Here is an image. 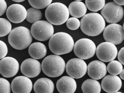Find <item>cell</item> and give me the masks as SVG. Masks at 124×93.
<instances>
[{"instance_id": "obj_4", "label": "cell", "mask_w": 124, "mask_h": 93, "mask_svg": "<svg viewBox=\"0 0 124 93\" xmlns=\"http://www.w3.org/2000/svg\"><path fill=\"white\" fill-rule=\"evenodd\" d=\"M45 16L48 22L54 25H61L68 19L69 12L65 4L56 2L51 4L46 8Z\"/></svg>"}, {"instance_id": "obj_8", "label": "cell", "mask_w": 124, "mask_h": 93, "mask_svg": "<svg viewBox=\"0 0 124 93\" xmlns=\"http://www.w3.org/2000/svg\"><path fill=\"white\" fill-rule=\"evenodd\" d=\"M103 17L107 22L115 24L120 22L124 15V10L121 6L116 4L114 1L105 4L101 11Z\"/></svg>"}, {"instance_id": "obj_29", "label": "cell", "mask_w": 124, "mask_h": 93, "mask_svg": "<svg viewBox=\"0 0 124 93\" xmlns=\"http://www.w3.org/2000/svg\"><path fill=\"white\" fill-rule=\"evenodd\" d=\"M11 88L10 83L7 80L0 77V93H10Z\"/></svg>"}, {"instance_id": "obj_32", "label": "cell", "mask_w": 124, "mask_h": 93, "mask_svg": "<svg viewBox=\"0 0 124 93\" xmlns=\"http://www.w3.org/2000/svg\"><path fill=\"white\" fill-rule=\"evenodd\" d=\"M118 58L119 62L124 65V47L122 48L119 52Z\"/></svg>"}, {"instance_id": "obj_17", "label": "cell", "mask_w": 124, "mask_h": 93, "mask_svg": "<svg viewBox=\"0 0 124 93\" xmlns=\"http://www.w3.org/2000/svg\"><path fill=\"white\" fill-rule=\"evenodd\" d=\"M122 86L121 79L116 75H108L103 79L101 87L103 90L108 93L118 92Z\"/></svg>"}, {"instance_id": "obj_2", "label": "cell", "mask_w": 124, "mask_h": 93, "mask_svg": "<svg viewBox=\"0 0 124 93\" xmlns=\"http://www.w3.org/2000/svg\"><path fill=\"white\" fill-rule=\"evenodd\" d=\"M74 43L72 37L64 32H59L53 35L49 42V47L52 52L57 55L70 52Z\"/></svg>"}, {"instance_id": "obj_20", "label": "cell", "mask_w": 124, "mask_h": 93, "mask_svg": "<svg viewBox=\"0 0 124 93\" xmlns=\"http://www.w3.org/2000/svg\"><path fill=\"white\" fill-rule=\"evenodd\" d=\"M69 14L73 17L80 18L86 15L87 7L83 2L75 1L70 3L69 6Z\"/></svg>"}, {"instance_id": "obj_3", "label": "cell", "mask_w": 124, "mask_h": 93, "mask_svg": "<svg viewBox=\"0 0 124 93\" xmlns=\"http://www.w3.org/2000/svg\"><path fill=\"white\" fill-rule=\"evenodd\" d=\"M11 46L17 50H23L28 47L32 41L30 30L23 26L17 27L12 30L8 36Z\"/></svg>"}, {"instance_id": "obj_23", "label": "cell", "mask_w": 124, "mask_h": 93, "mask_svg": "<svg viewBox=\"0 0 124 93\" xmlns=\"http://www.w3.org/2000/svg\"><path fill=\"white\" fill-rule=\"evenodd\" d=\"M42 17V13L41 11L32 7L27 10L26 20L30 23H35L40 21Z\"/></svg>"}, {"instance_id": "obj_21", "label": "cell", "mask_w": 124, "mask_h": 93, "mask_svg": "<svg viewBox=\"0 0 124 93\" xmlns=\"http://www.w3.org/2000/svg\"><path fill=\"white\" fill-rule=\"evenodd\" d=\"M28 52L30 56L35 59H40L44 58L47 53L46 46L40 42H35L29 47Z\"/></svg>"}, {"instance_id": "obj_35", "label": "cell", "mask_w": 124, "mask_h": 93, "mask_svg": "<svg viewBox=\"0 0 124 93\" xmlns=\"http://www.w3.org/2000/svg\"><path fill=\"white\" fill-rule=\"evenodd\" d=\"M13 1L17 3H20V2H23V1H24V0H13Z\"/></svg>"}, {"instance_id": "obj_34", "label": "cell", "mask_w": 124, "mask_h": 93, "mask_svg": "<svg viewBox=\"0 0 124 93\" xmlns=\"http://www.w3.org/2000/svg\"><path fill=\"white\" fill-rule=\"evenodd\" d=\"M120 76L121 79L124 80V69H123L122 71L120 73Z\"/></svg>"}, {"instance_id": "obj_22", "label": "cell", "mask_w": 124, "mask_h": 93, "mask_svg": "<svg viewBox=\"0 0 124 93\" xmlns=\"http://www.w3.org/2000/svg\"><path fill=\"white\" fill-rule=\"evenodd\" d=\"M81 88L83 93H100L101 90L100 83L93 79L85 81L82 85Z\"/></svg>"}, {"instance_id": "obj_12", "label": "cell", "mask_w": 124, "mask_h": 93, "mask_svg": "<svg viewBox=\"0 0 124 93\" xmlns=\"http://www.w3.org/2000/svg\"><path fill=\"white\" fill-rule=\"evenodd\" d=\"M19 68V63L14 58L5 57L0 60V74L4 77L10 78L14 76Z\"/></svg>"}, {"instance_id": "obj_5", "label": "cell", "mask_w": 124, "mask_h": 93, "mask_svg": "<svg viewBox=\"0 0 124 93\" xmlns=\"http://www.w3.org/2000/svg\"><path fill=\"white\" fill-rule=\"evenodd\" d=\"M66 67L63 59L57 55H50L45 58L41 64L42 71L51 77L59 76L64 72Z\"/></svg>"}, {"instance_id": "obj_27", "label": "cell", "mask_w": 124, "mask_h": 93, "mask_svg": "<svg viewBox=\"0 0 124 93\" xmlns=\"http://www.w3.org/2000/svg\"><path fill=\"white\" fill-rule=\"evenodd\" d=\"M52 0H28L30 4L33 8L37 9H43L48 7L51 3Z\"/></svg>"}, {"instance_id": "obj_16", "label": "cell", "mask_w": 124, "mask_h": 93, "mask_svg": "<svg viewBox=\"0 0 124 93\" xmlns=\"http://www.w3.org/2000/svg\"><path fill=\"white\" fill-rule=\"evenodd\" d=\"M107 71L106 64L98 60L92 61L87 66L88 75L92 79L95 80L103 78L106 74Z\"/></svg>"}, {"instance_id": "obj_31", "label": "cell", "mask_w": 124, "mask_h": 93, "mask_svg": "<svg viewBox=\"0 0 124 93\" xmlns=\"http://www.w3.org/2000/svg\"><path fill=\"white\" fill-rule=\"evenodd\" d=\"M7 8V4L4 0H0V17L6 12Z\"/></svg>"}, {"instance_id": "obj_33", "label": "cell", "mask_w": 124, "mask_h": 93, "mask_svg": "<svg viewBox=\"0 0 124 93\" xmlns=\"http://www.w3.org/2000/svg\"><path fill=\"white\" fill-rule=\"evenodd\" d=\"M114 2L119 6H124V0H114Z\"/></svg>"}, {"instance_id": "obj_25", "label": "cell", "mask_w": 124, "mask_h": 93, "mask_svg": "<svg viewBox=\"0 0 124 93\" xmlns=\"http://www.w3.org/2000/svg\"><path fill=\"white\" fill-rule=\"evenodd\" d=\"M86 6L91 11L96 12L102 9L105 4V0H85Z\"/></svg>"}, {"instance_id": "obj_15", "label": "cell", "mask_w": 124, "mask_h": 93, "mask_svg": "<svg viewBox=\"0 0 124 93\" xmlns=\"http://www.w3.org/2000/svg\"><path fill=\"white\" fill-rule=\"evenodd\" d=\"M11 87L14 93H30L32 89V83L27 77L19 76L12 80Z\"/></svg>"}, {"instance_id": "obj_9", "label": "cell", "mask_w": 124, "mask_h": 93, "mask_svg": "<svg viewBox=\"0 0 124 93\" xmlns=\"http://www.w3.org/2000/svg\"><path fill=\"white\" fill-rule=\"evenodd\" d=\"M66 73L73 79H80L85 75L87 70L86 62L79 58L72 59L66 65Z\"/></svg>"}, {"instance_id": "obj_30", "label": "cell", "mask_w": 124, "mask_h": 93, "mask_svg": "<svg viewBox=\"0 0 124 93\" xmlns=\"http://www.w3.org/2000/svg\"><path fill=\"white\" fill-rule=\"evenodd\" d=\"M8 48L6 44L0 40V59L5 58L8 53Z\"/></svg>"}, {"instance_id": "obj_19", "label": "cell", "mask_w": 124, "mask_h": 93, "mask_svg": "<svg viewBox=\"0 0 124 93\" xmlns=\"http://www.w3.org/2000/svg\"><path fill=\"white\" fill-rule=\"evenodd\" d=\"M54 86L53 82L47 78H41L35 82L33 89L35 93H53Z\"/></svg>"}, {"instance_id": "obj_13", "label": "cell", "mask_w": 124, "mask_h": 93, "mask_svg": "<svg viewBox=\"0 0 124 93\" xmlns=\"http://www.w3.org/2000/svg\"><path fill=\"white\" fill-rule=\"evenodd\" d=\"M41 66L39 61L32 58L25 59L22 63L20 67L21 72L28 78L38 76L41 71Z\"/></svg>"}, {"instance_id": "obj_28", "label": "cell", "mask_w": 124, "mask_h": 93, "mask_svg": "<svg viewBox=\"0 0 124 93\" xmlns=\"http://www.w3.org/2000/svg\"><path fill=\"white\" fill-rule=\"evenodd\" d=\"M81 25V22L79 20L74 17H70L66 21V26L70 30H77Z\"/></svg>"}, {"instance_id": "obj_11", "label": "cell", "mask_w": 124, "mask_h": 93, "mask_svg": "<svg viewBox=\"0 0 124 93\" xmlns=\"http://www.w3.org/2000/svg\"><path fill=\"white\" fill-rule=\"evenodd\" d=\"M96 52L97 58L104 62L114 60L118 54V50L116 46L108 42L100 44L96 48Z\"/></svg>"}, {"instance_id": "obj_10", "label": "cell", "mask_w": 124, "mask_h": 93, "mask_svg": "<svg viewBox=\"0 0 124 93\" xmlns=\"http://www.w3.org/2000/svg\"><path fill=\"white\" fill-rule=\"evenodd\" d=\"M103 36L106 42L115 45L120 44L124 40L123 27L116 23L108 25L103 31Z\"/></svg>"}, {"instance_id": "obj_26", "label": "cell", "mask_w": 124, "mask_h": 93, "mask_svg": "<svg viewBox=\"0 0 124 93\" xmlns=\"http://www.w3.org/2000/svg\"><path fill=\"white\" fill-rule=\"evenodd\" d=\"M12 25L6 19L0 18V37L6 36L11 31Z\"/></svg>"}, {"instance_id": "obj_37", "label": "cell", "mask_w": 124, "mask_h": 93, "mask_svg": "<svg viewBox=\"0 0 124 93\" xmlns=\"http://www.w3.org/2000/svg\"><path fill=\"white\" fill-rule=\"evenodd\" d=\"M123 29H124V25H123Z\"/></svg>"}, {"instance_id": "obj_6", "label": "cell", "mask_w": 124, "mask_h": 93, "mask_svg": "<svg viewBox=\"0 0 124 93\" xmlns=\"http://www.w3.org/2000/svg\"><path fill=\"white\" fill-rule=\"evenodd\" d=\"M54 32V26L49 22L40 20L32 25L31 35L34 38L40 41H45L51 38Z\"/></svg>"}, {"instance_id": "obj_14", "label": "cell", "mask_w": 124, "mask_h": 93, "mask_svg": "<svg viewBox=\"0 0 124 93\" xmlns=\"http://www.w3.org/2000/svg\"><path fill=\"white\" fill-rule=\"evenodd\" d=\"M6 15L9 20L12 22L19 23L26 19L27 10L21 4H13L7 9Z\"/></svg>"}, {"instance_id": "obj_36", "label": "cell", "mask_w": 124, "mask_h": 93, "mask_svg": "<svg viewBox=\"0 0 124 93\" xmlns=\"http://www.w3.org/2000/svg\"><path fill=\"white\" fill-rule=\"evenodd\" d=\"M121 93V92H116V93Z\"/></svg>"}, {"instance_id": "obj_24", "label": "cell", "mask_w": 124, "mask_h": 93, "mask_svg": "<svg viewBox=\"0 0 124 93\" xmlns=\"http://www.w3.org/2000/svg\"><path fill=\"white\" fill-rule=\"evenodd\" d=\"M123 67L121 62L117 60H113L108 65L107 70L111 75H117L120 74L122 71Z\"/></svg>"}, {"instance_id": "obj_18", "label": "cell", "mask_w": 124, "mask_h": 93, "mask_svg": "<svg viewBox=\"0 0 124 93\" xmlns=\"http://www.w3.org/2000/svg\"><path fill=\"white\" fill-rule=\"evenodd\" d=\"M56 87L60 93H74L77 85L73 78L69 76H64L57 81Z\"/></svg>"}, {"instance_id": "obj_1", "label": "cell", "mask_w": 124, "mask_h": 93, "mask_svg": "<svg viewBox=\"0 0 124 93\" xmlns=\"http://www.w3.org/2000/svg\"><path fill=\"white\" fill-rule=\"evenodd\" d=\"M81 30L87 35H99L105 28V21L102 15L97 13H90L85 15L81 20Z\"/></svg>"}, {"instance_id": "obj_7", "label": "cell", "mask_w": 124, "mask_h": 93, "mask_svg": "<svg viewBox=\"0 0 124 93\" xmlns=\"http://www.w3.org/2000/svg\"><path fill=\"white\" fill-rule=\"evenodd\" d=\"M96 47L92 40L82 38L78 40L74 46V52L79 58L82 60L89 59L94 55Z\"/></svg>"}]
</instances>
